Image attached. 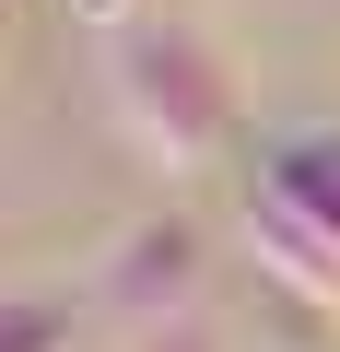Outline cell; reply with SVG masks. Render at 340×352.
I'll use <instances>...</instances> for the list:
<instances>
[{"label":"cell","mask_w":340,"mask_h":352,"mask_svg":"<svg viewBox=\"0 0 340 352\" xmlns=\"http://www.w3.org/2000/svg\"><path fill=\"white\" fill-rule=\"evenodd\" d=\"M106 106H117V129H129L164 176H200V164H223V153L247 141V82H235L223 36L188 24L177 0L106 36Z\"/></svg>","instance_id":"6da1fadb"},{"label":"cell","mask_w":340,"mask_h":352,"mask_svg":"<svg viewBox=\"0 0 340 352\" xmlns=\"http://www.w3.org/2000/svg\"><path fill=\"white\" fill-rule=\"evenodd\" d=\"M94 305L117 317V329H152V317H188V305H212V223L200 212H141V223H117L106 235V270H94Z\"/></svg>","instance_id":"7a4b0ae2"},{"label":"cell","mask_w":340,"mask_h":352,"mask_svg":"<svg viewBox=\"0 0 340 352\" xmlns=\"http://www.w3.org/2000/svg\"><path fill=\"white\" fill-rule=\"evenodd\" d=\"M0 352H94V329H82V294H47V282L0 294Z\"/></svg>","instance_id":"3957f363"},{"label":"cell","mask_w":340,"mask_h":352,"mask_svg":"<svg viewBox=\"0 0 340 352\" xmlns=\"http://www.w3.org/2000/svg\"><path fill=\"white\" fill-rule=\"evenodd\" d=\"M117 352H235L223 305H188V317H152V329H117Z\"/></svg>","instance_id":"277c9868"},{"label":"cell","mask_w":340,"mask_h":352,"mask_svg":"<svg viewBox=\"0 0 340 352\" xmlns=\"http://www.w3.org/2000/svg\"><path fill=\"white\" fill-rule=\"evenodd\" d=\"M71 12H82L94 36H117V24H141V12H164V0H71Z\"/></svg>","instance_id":"5b68a950"},{"label":"cell","mask_w":340,"mask_h":352,"mask_svg":"<svg viewBox=\"0 0 340 352\" xmlns=\"http://www.w3.org/2000/svg\"><path fill=\"white\" fill-rule=\"evenodd\" d=\"M328 352H340V340H328Z\"/></svg>","instance_id":"8992f818"}]
</instances>
